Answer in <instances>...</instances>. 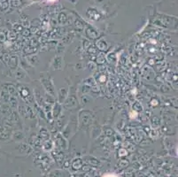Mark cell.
Returning a JSON list of instances; mask_svg holds the SVG:
<instances>
[{
  "mask_svg": "<svg viewBox=\"0 0 178 177\" xmlns=\"http://www.w3.org/2000/svg\"><path fill=\"white\" fill-rule=\"evenodd\" d=\"M104 177H116L114 175H105Z\"/></svg>",
  "mask_w": 178,
  "mask_h": 177,
  "instance_id": "obj_1",
  "label": "cell"
},
{
  "mask_svg": "<svg viewBox=\"0 0 178 177\" xmlns=\"http://www.w3.org/2000/svg\"><path fill=\"white\" fill-rule=\"evenodd\" d=\"M50 1H54V0H50Z\"/></svg>",
  "mask_w": 178,
  "mask_h": 177,
  "instance_id": "obj_2",
  "label": "cell"
}]
</instances>
